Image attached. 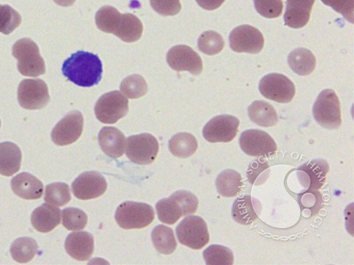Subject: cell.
<instances>
[{"label":"cell","mask_w":354,"mask_h":265,"mask_svg":"<svg viewBox=\"0 0 354 265\" xmlns=\"http://www.w3.org/2000/svg\"><path fill=\"white\" fill-rule=\"evenodd\" d=\"M62 73L77 86L92 87L102 79V62L95 54L79 51L64 62Z\"/></svg>","instance_id":"6da1fadb"},{"label":"cell","mask_w":354,"mask_h":265,"mask_svg":"<svg viewBox=\"0 0 354 265\" xmlns=\"http://www.w3.org/2000/svg\"><path fill=\"white\" fill-rule=\"evenodd\" d=\"M17 59V69L24 76L38 77L46 74V63L41 57L37 44L29 38L19 39L12 50Z\"/></svg>","instance_id":"7a4b0ae2"},{"label":"cell","mask_w":354,"mask_h":265,"mask_svg":"<svg viewBox=\"0 0 354 265\" xmlns=\"http://www.w3.org/2000/svg\"><path fill=\"white\" fill-rule=\"evenodd\" d=\"M154 217L153 208L144 203L124 202L118 207L115 213L117 224L127 230L146 228Z\"/></svg>","instance_id":"3957f363"},{"label":"cell","mask_w":354,"mask_h":265,"mask_svg":"<svg viewBox=\"0 0 354 265\" xmlns=\"http://www.w3.org/2000/svg\"><path fill=\"white\" fill-rule=\"evenodd\" d=\"M313 116L321 127L326 129L340 127V102L334 90H326L319 95L313 106Z\"/></svg>","instance_id":"277c9868"},{"label":"cell","mask_w":354,"mask_h":265,"mask_svg":"<svg viewBox=\"0 0 354 265\" xmlns=\"http://www.w3.org/2000/svg\"><path fill=\"white\" fill-rule=\"evenodd\" d=\"M177 239L182 245L194 250H201L209 241L205 221L201 217H185L176 228Z\"/></svg>","instance_id":"5b68a950"},{"label":"cell","mask_w":354,"mask_h":265,"mask_svg":"<svg viewBox=\"0 0 354 265\" xmlns=\"http://www.w3.org/2000/svg\"><path fill=\"white\" fill-rule=\"evenodd\" d=\"M129 112L128 99L119 91L106 93L99 98L95 106L97 119L104 124H115Z\"/></svg>","instance_id":"8992f818"},{"label":"cell","mask_w":354,"mask_h":265,"mask_svg":"<svg viewBox=\"0 0 354 265\" xmlns=\"http://www.w3.org/2000/svg\"><path fill=\"white\" fill-rule=\"evenodd\" d=\"M259 91L264 97L280 104L290 103L296 92L293 82L279 73L263 77L259 84Z\"/></svg>","instance_id":"52a82bcc"},{"label":"cell","mask_w":354,"mask_h":265,"mask_svg":"<svg viewBox=\"0 0 354 265\" xmlns=\"http://www.w3.org/2000/svg\"><path fill=\"white\" fill-rule=\"evenodd\" d=\"M127 157L138 164L148 165L158 157L159 143L150 134L131 136L127 141Z\"/></svg>","instance_id":"ba28073f"},{"label":"cell","mask_w":354,"mask_h":265,"mask_svg":"<svg viewBox=\"0 0 354 265\" xmlns=\"http://www.w3.org/2000/svg\"><path fill=\"white\" fill-rule=\"evenodd\" d=\"M50 101L48 87L41 79H25L18 88V101L27 110H39L46 107Z\"/></svg>","instance_id":"9c48e42d"},{"label":"cell","mask_w":354,"mask_h":265,"mask_svg":"<svg viewBox=\"0 0 354 265\" xmlns=\"http://www.w3.org/2000/svg\"><path fill=\"white\" fill-rule=\"evenodd\" d=\"M239 144L241 150L252 157H270L277 152V145L272 137L258 129L243 132Z\"/></svg>","instance_id":"30bf717a"},{"label":"cell","mask_w":354,"mask_h":265,"mask_svg":"<svg viewBox=\"0 0 354 265\" xmlns=\"http://www.w3.org/2000/svg\"><path fill=\"white\" fill-rule=\"evenodd\" d=\"M83 128L82 114L79 110H73L54 127L51 132L52 141L59 146L71 145L81 137Z\"/></svg>","instance_id":"8fae6325"},{"label":"cell","mask_w":354,"mask_h":265,"mask_svg":"<svg viewBox=\"0 0 354 265\" xmlns=\"http://www.w3.org/2000/svg\"><path fill=\"white\" fill-rule=\"evenodd\" d=\"M229 41L230 48L236 52L258 54L264 46V38L260 30L247 25L232 30Z\"/></svg>","instance_id":"7c38bea8"},{"label":"cell","mask_w":354,"mask_h":265,"mask_svg":"<svg viewBox=\"0 0 354 265\" xmlns=\"http://www.w3.org/2000/svg\"><path fill=\"white\" fill-rule=\"evenodd\" d=\"M240 121L231 115H219L210 119L203 129L204 138L210 143L230 142L239 132Z\"/></svg>","instance_id":"4fadbf2b"},{"label":"cell","mask_w":354,"mask_h":265,"mask_svg":"<svg viewBox=\"0 0 354 265\" xmlns=\"http://www.w3.org/2000/svg\"><path fill=\"white\" fill-rule=\"evenodd\" d=\"M106 189L107 183L104 177L95 171L81 174L72 184L74 196L82 201L101 197Z\"/></svg>","instance_id":"5bb4252c"},{"label":"cell","mask_w":354,"mask_h":265,"mask_svg":"<svg viewBox=\"0 0 354 265\" xmlns=\"http://www.w3.org/2000/svg\"><path fill=\"white\" fill-rule=\"evenodd\" d=\"M170 68L176 72H189L194 75L201 74L203 63L201 57L187 46L173 47L166 57Z\"/></svg>","instance_id":"9a60e30c"},{"label":"cell","mask_w":354,"mask_h":265,"mask_svg":"<svg viewBox=\"0 0 354 265\" xmlns=\"http://www.w3.org/2000/svg\"><path fill=\"white\" fill-rule=\"evenodd\" d=\"M329 166L324 159L310 161L298 168L301 174V184L309 191H318L326 183Z\"/></svg>","instance_id":"2e32d148"},{"label":"cell","mask_w":354,"mask_h":265,"mask_svg":"<svg viewBox=\"0 0 354 265\" xmlns=\"http://www.w3.org/2000/svg\"><path fill=\"white\" fill-rule=\"evenodd\" d=\"M65 250L77 261L85 262L90 259L94 252L93 236L87 231L72 233L66 237Z\"/></svg>","instance_id":"e0dca14e"},{"label":"cell","mask_w":354,"mask_h":265,"mask_svg":"<svg viewBox=\"0 0 354 265\" xmlns=\"http://www.w3.org/2000/svg\"><path fill=\"white\" fill-rule=\"evenodd\" d=\"M315 3V0H287L285 26L295 29L305 27L308 23Z\"/></svg>","instance_id":"ac0fdd59"},{"label":"cell","mask_w":354,"mask_h":265,"mask_svg":"<svg viewBox=\"0 0 354 265\" xmlns=\"http://www.w3.org/2000/svg\"><path fill=\"white\" fill-rule=\"evenodd\" d=\"M10 186L15 194L25 200H37L43 195V184L28 173H21L14 177Z\"/></svg>","instance_id":"d6986e66"},{"label":"cell","mask_w":354,"mask_h":265,"mask_svg":"<svg viewBox=\"0 0 354 265\" xmlns=\"http://www.w3.org/2000/svg\"><path fill=\"white\" fill-rule=\"evenodd\" d=\"M98 142L103 152L115 159L123 156L127 146L124 135L115 127H104L99 132Z\"/></svg>","instance_id":"ffe728a7"},{"label":"cell","mask_w":354,"mask_h":265,"mask_svg":"<svg viewBox=\"0 0 354 265\" xmlns=\"http://www.w3.org/2000/svg\"><path fill=\"white\" fill-rule=\"evenodd\" d=\"M261 210V205L257 199L245 195L237 198L232 205V217L236 223L248 226L259 218Z\"/></svg>","instance_id":"44dd1931"},{"label":"cell","mask_w":354,"mask_h":265,"mask_svg":"<svg viewBox=\"0 0 354 265\" xmlns=\"http://www.w3.org/2000/svg\"><path fill=\"white\" fill-rule=\"evenodd\" d=\"M62 211L49 204H42L31 215V224L41 233H48L61 224Z\"/></svg>","instance_id":"7402d4cb"},{"label":"cell","mask_w":354,"mask_h":265,"mask_svg":"<svg viewBox=\"0 0 354 265\" xmlns=\"http://www.w3.org/2000/svg\"><path fill=\"white\" fill-rule=\"evenodd\" d=\"M21 164V152L16 144L0 143V174L12 176L20 170Z\"/></svg>","instance_id":"603a6c76"},{"label":"cell","mask_w":354,"mask_h":265,"mask_svg":"<svg viewBox=\"0 0 354 265\" xmlns=\"http://www.w3.org/2000/svg\"><path fill=\"white\" fill-rule=\"evenodd\" d=\"M141 21L131 14H121L119 24L113 35L127 43L138 41L142 35Z\"/></svg>","instance_id":"cb8c5ba5"},{"label":"cell","mask_w":354,"mask_h":265,"mask_svg":"<svg viewBox=\"0 0 354 265\" xmlns=\"http://www.w3.org/2000/svg\"><path fill=\"white\" fill-rule=\"evenodd\" d=\"M248 115L252 123L264 128L274 126L279 121L276 110L268 102L254 101L248 108Z\"/></svg>","instance_id":"d4e9b609"},{"label":"cell","mask_w":354,"mask_h":265,"mask_svg":"<svg viewBox=\"0 0 354 265\" xmlns=\"http://www.w3.org/2000/svg\"><path fill=\"white\" fill-rule=\"evenodd\" d=\"M315 55L309 50L297 48L288 57V63L292 70L301 76L312 74L316 68Z\"/></svg>","instance_id":"484cf974"},{"label":"cell","mask_w":354,"mask_h":265,"mask_svg":"<svg viewBox=\"0 0 354 265\" xmlns=\"http://www.w3.org/2000/svg\"><path fill=\"white\" fill-rule=\"evenodd\" d=\"M169 148L174 157L186 159L196 153L198 143L195 137L189 132H179L170 139Z\"/></svg>","instance_id":"4316f807"},{"label":"cell","mask_w":354,"mask_h":265,"mask_svg":"<svg viewBox=\"0 0 354 265\" xmlns=\"http://www.w3.org/2000/svg\"><path fill=\"white\" fill-rule=\"evenodd\" d=\"M242 185L241 175L234 170L221 172L216 180L218 193L226 197H236L240 193Z\"/></svg>","instance_id":"83f0119b"},{"label":"cell","mask_w":354,"mask_h":265,"mask_svg":"<svg viewBox=\"0 0 354 265\" xmlns=\"http://www.w3.org/2000/svg\"><path fill=\"white\" fill-rule=\"evenodd\" d=\"M151 239L153 246L164 255L173 253L177 243L172 228L165 226H158L152 230Z\"/></svg>","instance_id":"f1b7e54d"},{"label":"cell","mask_w":354,"mask_h":265,"mask_svg":"<svg viewBox=\"0 0 354 265\" xmlns=\"http://www.w3.org/2000/svg\"><path fill=\"white\" fill-rule=\"evenodd\" d=\"M39 246L35 239L21 237L16 239L10 247L11 257L19 263L30 262L37 253Z\"/></svg>","instance_id":"f546056e"},{"label":"cell","mask_w":354,"mask_h":265,"mask_svg":"<svg viewBox=\"0 0 354 265\" xmlns=\"http://www.w3.org/2000/svg\"><path fill=\"white\" fill-rule=\"evenodd\" d=\"M156 209L159 219L165 224L174 225L183 216L181 206L171 197L162 199Z\"/></svg>","instance_id":"4dcf8cb0"},{"label":"cell","mask_w":354,"mask_h":265,"mask_svg":"<svg viewBox=\"0 0 354 265\" xmlns=\"http://www.w3.org/2000/svg\"><path fill=\"white\" fill-rule=\"evenodd\" d=\"M120 16L116 8L109 6H104L96 13V26L99 30L113 35L119 24Z\"/></svg>","instance_id":"1f68e13d"},{"label":"cell","mask_w":354,"mask_h":265,"mask_svg":"<svg viewBox=\"0 0 354 265\" xmlns=\"http://www.w3.org/2000/svg\"><path fill=\"white\" fill-rule=\"evenodd\" d=\"M44 201L50 205L59 207L68 204L71 201L69 186L62 182L48 185Z\"/></svg>","instance_id":"d6a6232c"},{"label":"cell","mask_w":354,"mask_h":265,"mask_svg":"<svg viewBox=\"0 0 354 265\" xmlns=\"http://www.w3.org/2000/svg\"><path fill=\"white\" fill-rule=\"evenodd\" d=\"M203 257L208 265H232L234 262V253L223 246H209L204 251Z\"/></svg>","instance_id":"836d02e7"},{"label":"cell","mask_w":354,"mask_h":265,"mask_svg":"<svg viewBox=\"0 0 354 265\" xmlns=\"http://www.w3.org/2000/svg\"><path fill=\"white\" fill-rule=\"evenodd\" d=\"M120 91L130 99H138L148 92V85L141 75H132L122 81Z\"/></svg>","instance_id":"e575fe53"},{"label":"cell","mask_w":354,"mask_h":265,"mask_svg":"<svg viewBox=\"0 0 354 265\" xmlns=\"http://www.w3.org/2000/svg\"><path fill=\"white\" fill-rule=\"evenodd\" d=\"M225 41L219 33L215 31H206L198 39V48L208 55H215L223 51Z\"/></svg>","instance_id":"d590c367"},{"label":"cell","mask_w":354,"mask_h":265,"mask_svg":"<svg viewBox=\"0 0 354 265\" xmlns=\"http://www.w3.org/2000/svg\"><path fill=\"white\" fill-rule=\"evenodd\" d=\"M21 23L20 14L8 5H0V32L9 35Z\"/></svg>","instance_id":"8d00e7d4"},{"label":"cell","mask_w":354,"mask_h":265,"mask_svg":"<svg viewBox=\"0 0 354 265\" xmlns=\"http://www.w3.org/2000/svg\"><path fill=\"white\" fill-rule=\"evenodd\" d=\"M87 215L77 208H66L62 211V224L69 230H83L87 224Z\"/></svg>","instance_id":"74e56055"},{"label":"cell","mask_w":354,"mask_h":265,"mask_svg":"<svg viewBox=\"0 0 354 265\" xmlns=\"http://www.w3.org/2000/svg\"><path fill=\"white\" fill-rule=\"evenodd\" d=\"M253 2L257 12L265 18L274 19L282 14V0H253Z\"/></svg>","instance_id":"f35d334b"},{"label":"cell","mask_w":354,"mask_h":265,"mask_svg":"<svg viewBox=\"0 0 354 265\" xmlns=\"http://www.w3.org/2000/svg\"><path fill=\"white\" fill-rule=\"evenodd\" d=\"M181 206L183 216L193 215L196 212L198 201L196 196L187 191H177L171 196Z\"/></svg>","instance_id":"ab89813d"},{"label":"cell","mask_w":354,"mask_h":265,"mask_svg":"<svg viewBox=\"0 0 354 265\" xmlns=\"http://www.w3.org/2000/svg\"><path fill=\"white\" fill-rule=\"evenodd\" d=\"M152 8L163 17L175 16L180 12V0H150Z\"/></svg>","instance_id":"60d3db41"},{"label":"cell","mask_w":354,"mask_h":265,"mask_svg":"<svg viewBox=\"0 0 354 265\" xmlns=\"http://www.w3.org/2000/svg\"><path fill=\"white\" fill-rule=\"evenodd\" d=\"M269 165L267 161L259 160L252 161L248 170V178L252 184H263L267 179L269 173Z\"/></svg>","instance_id":"b9f144b4"},{"label":"cell","mask_w":354,"mask_h":265,"mask_svg":"<svg viewBox=\"0 0 354 265\" xmlns=\"http://www.w3.org/2000/svg\"><path fill=\"white\" fill-rule=\"evenodd\" d=\"M298 202L300 203L301 207L308 209L313 215H315L322 208L323 198L318 191L306 190L301 195Z\"/></svg>","instance_id":"7bdbcfd3"},{"label":"cell","mask_w":354,"mask_h":265,"mask_svg":"<svg viewBox=\"0 0 354 265\" xmlns=\"http://www.w3.org/2000/svg\"><path fill=\"white\" fill-rule=\"evenodd\" d=\"M321 1L333 8L336 12L353 24L354 0H321Z\"/></svg>","instance_id":"ee69618b"},{"label":"cell","mask_w":354,"mask_h":265,"mask_svg":"<svg viewBox=\"0 0 354 265\" xmlns=\"http://www.w3.org/2000/svg\"><path fill=\"white\" fill-rule=\"evenodd\" d=\"M197 4L207 10H214L220 8L225 0H196Z\"/></svg>","instance_id":"f6af8a7d"},{"label":"cell","mask_w":354,"mask_h":265,"mask_svg":"<svg viewBox=\"0 0 354 265\" xmlns=\"http://www.w3.org/2000/svg\"><path fill=\"white\" fill-rule=\"evenodd\" d=\"M55 3L62 7H70L73 6L76 0H53Z\"/></svg>","instance_id":"bcb514c9"},{"label":"cell","mask_w":354,"mask_h":265,"mask_svg":"<svg viewBox=\"0 0 354 265\" xmlns=\"http://www.w3.org/2000/svg\"><path fill=\"white\" fill-rule=\"evenodd\" d=\"M0 127H1V121H0Z\"/></svg>","instance_id":"7dc6e473"}]
</instances>
